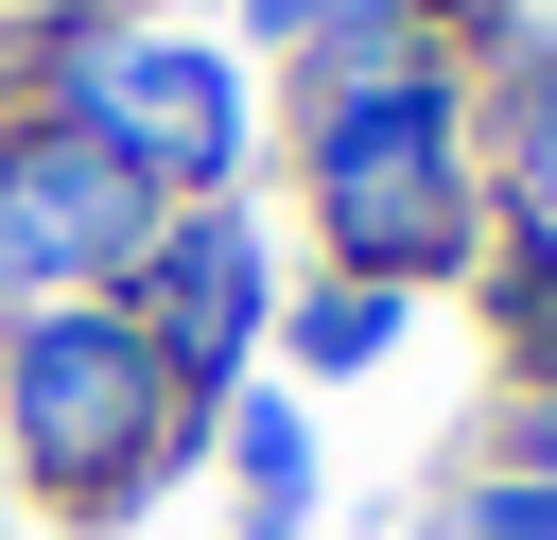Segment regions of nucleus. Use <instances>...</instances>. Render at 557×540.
I'll return each instance as SVG.
<instances>
[{"label": "nucleus", "mask_w": 557, "mask_h": 540, "mask_svg": "<svg viewBox=\"0 0 557 540\" xmlns=\"http://www.w3.org/2000/svg\"><path fill=\"white\" fill-rule=\"evenodd\" d=\"M226 453H244V540H296V505H313V435H296V401H226Z\"/></svg>", "instance_id": "423d86ee"}, {"label": "nucleus", "mask_w": 557, "mask_h": 540, "mask_svg": "<svg viewBox=\"0 0 557 540\" xmlns=\"http://www.w3.org/2000/svg\"><path fill=\"white\" fill-rule=\"evenodd\" d=\"M70 122L157 192V174H209L226 192V157H244V87H226V52H174V35H70Z\"/></svg>", "instance_id": "7ed1b4c3"}, {"label": "nucleus", "mask_w": 557, "mask_h": 540, "mask_svg": "<svg viewBox=\"0 0 557 540\" xmlns=\"http://www.w3.org/2000/svg\"><path fill=\"white\" fill-rule=\"evenodd\" d=\"M139 244H157V192H139L87 122H52V139H17V157H0V296H35V314H52L70 279H122Z\"/></svg>", "instance_id": "20e7f679"}, {"label": "nucleus", "mask_w": 557, "mask_h": 540, "mask_svg": "<svg viewBox=\"0 0 557 540\" xmlns=\"http://www.w3.org/2000/svg\"><path fill=\"white\" fill-rule=\"evenodd\" d=\"M505 470H522V488H557V401H540V418L505 435Z\"/></svg>", "instance_id": "9d476101"}, {"label": "nucleus", "mask_w": 557, "mask_h": 540, "mask_svg": "<svg viewBox=\"0 0 557 540\" xmlns=\"http://www.w3.org/2000/svg\"><path fill=\"white\" fill-rule=\"evenodd\" d=\"M313 209L348 244V279H435L470 244V139H453V87L435 70H348L313 105Z\"/></svg>", "instance_id": "f03ea898"}, {"label": "nucleus", "mask_w": 557, "mask_h": 540, "mask_svg": "<svg viewBox=\"0 0 557 540\" xmlns=\"http://www.w3.org/2000/svg\"><path fill=\"white\" fill-rule=\"evenodd\" d=\"M139 261H157V314H139L157 366H174V383H226L244 331H261V244H244V209H174Z\"/></svg>", "instance_id": "39448f33"}, {"label": "nucleus", "mask_w": 557, "mask_h": 540, "mask_svg": "<svg viewBox=\"0 0 557 540\" xmlns=\"http://www.w3.org/2000/svg\"><path fill=\"white\" fill-rule=\"evenodd\" d=\"M383 348H400V296H383V279L296 296V366H383Z\"/></svg>", "instance_id": "0eeeda50"}, {"label": "nucleus", "mask_w": 557, "mask_h": 540, "mask_svg": "<svg viewBox=\"0 0 557 540\" xmlns=\"http://www.w3.org/2000/svg\"><path fill=\"white\" fill-rule=\"evenodd\" d=\"M505 192H522L540 244H557V87H522V122H505Z\"/></svg>", "instance_id": "6e6552de"}, {"label": "nucleus", "mask_w": 557, "mask_h": 540, "mask_svg": "<svg viewBox=\"0 0 557 540\" xmlns=\"http://www.w3.org/2000/svg\"><path fill=\"white\" fill-rule=\"evenodd\" d=\"M470 540H557V488H522V470H487V488H470Z\"/></svg>", "instance_id": "1a4fd4ad"}, {"label": "nucleus", "mask_w": 557, "mask_h": 540, "mask_svg": "<svg viewBox=\"0 0 557 540\" xmlns=\"http://www.w3.org/2000/svg\"><path fill=\"white\" fill-rule=\"evenodd\" d=\"M0 418H17V453H35V488L52 505H139L174 453H191V383L157 366V331L139 314H87V296H52L35 331H17V366H0Z\"/></svg>", "instance_id": "f257e3e1"}]
</instances>
